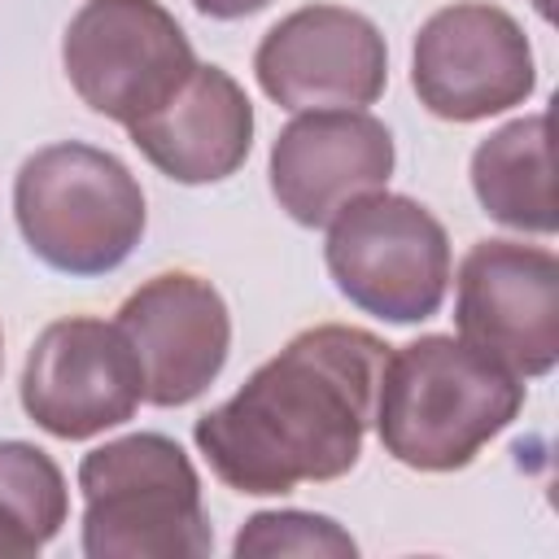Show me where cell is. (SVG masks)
<instances>
[{"label": "cell", "instance_id": "obj_17", "mask_svg": "<svg viewBox=\"0 0 559 559\" xmlns=\"http://www.w3.org/2000/svg\"><path fill=\"white\" fill-rule=\"evenodd\" d=\"M271 0H192L197 13L214 17V22H236V17H249V13H262Z\"/></svg>", "mask_w": 559, "mask_h": 559}, {"label": "cell", "instance_id": "obj_1", "mask_svg": "<svg viewBox=\"0 0 559 559\" xmlns=\"http://www.w3.org/2000/svg\"><path fill=\"white\" fill-rule=\"evenodd\" d=\"M389 345L349 323H314L192 424L210 472L249 498L341 480L367 441Z\"/></svg>", "mask_w": 559, "mask_h": 559}, {"label": "cell", "instance_id": "obj_9", "mask_svg": "<svg viewBox=\"0 0 559 559\" xmlns=\"http://www.w3.org/2000/svg\"><path fill=\"white\" fill-rule=\"evenodd\" d=\"M17 393L35 428L57 441H87L140 411L144 371L118 323L70 314L35 336Z\"/></svg>", "mask_w": 559, "mask_h": 559}, {"label": "cell", "instance_id": "obj_10", "mask_svg": "<svg viewBox=\"0 0 559 559\" xmlns=\"http://www.w3.org/2000/svg\"><path fill=\"white\" fill-rule=\"evenodd\" d=\"M258 87L288 114L367 109L384 96L389 48L371 17L345 4L284 13L253 52Z\"/></svg>", "mask_w": 559, "mask_h": 559}, {"label": "cell", "instance_id": "obj_13", "mask_svg": "<svg viewBox=\"0 0 559 559\" xmlns=\"http://www.w3.org/2000/svg\"><path fill=\"white\" fill-rule=\"evenodd\" d=\"M131 144L175 183L201 188L236 175L253 148V105L223 66H201L183 87L127 127Z\"/></svg>", "mask_w": 559, "mask_h": 559}, {"label": "cell", "instance_id": "obj_6", "mask_svg": "<svg viewBox=\"0 0 559 559\" xmlns=\"http://www.w3.org/2000/svg\"><path fill=\"white\" fill-rule=\"evenodd\" d=\"M61 66L92 114L131 127L183 87L197 52L157 0H87L61 35Z\"/></svg>", "mask_w": 559, "mask_h": 559}, {"label": "cell", "instance_id": "obj_8", "mask_svg": "<svg viewBox=\"0 0 559 559\" xmlns=\"http://www.w3.org/2000/svg\"><path fill=\"white\" fill-rule=\"evenodd\" d=\"M454 280L459 341L489 354L520 380L559 362V258L546 245L476 240Z\"/></svg>", "mask_w": 559, "mask_h": 559}, {"label": "cell", "instance_id": "obj_14", "mask_svg": "<svg viewBox=\"0 0 559 559\" xmlns=\"http://www.w3.org/2000/svg\"><path fill=\"white\" fill-rule=\"evenodd\" d=\"M472 192L493 223L528 236H555L550 118L524 114L489 131L472 153Z\"/></svg>", "mask_w": 559, "mask_h": 559}, {"label": "cell", "instance_id": "obj_16", "mask_svg": "<svg viewBox=\"0 0 559 559\" xmlns=\"http://www.w3.org/2000/svg\"><path fill=\"white\" fill-rule=\"evenodd\" d=\"M231 555L236 559H354L358 555V542L332 520V515H319V511H258L240 524L236 542H231Z\"/></svg>", "mask_w": 559, "mask_h": 559}, {"label": "cell", "instance_id": "obj_7", "mask_svg": "<svg viewBox=\"0 0 559 559\" xmlns=\"http://www.w3.org/2000/svg\"><path fill=\"white\" fill-rule=\"evenodd\" d=\"M411 87L441 122H480L524 105L537 87L524 26L485 0L437 9L411 48Z\"/></svg>", "mask_w": 559, "mask_h": 559}, {"label": "cell", "instance_id": "obj_18", "mask_svg": "<svg viewBox=\"0 0 559 559\" xmlns=\"http://www.w3.org/2000/svg\"><path fill=\"white\" fill-rule=\"evenodd\" d=\"M0 367H4V332H0Z\"/></svg>", "mask_w": 559, "mask_h": 559}, {"label": "cell", "instance_id": "obj_2", "mask_svg": "<svg viewBox=\"0 0 559 559\" xmlns=\"http://www.w3.org/2000/svg\"><path fill=\"white\" fill-rule=\"evenodd\" d=\"M524 411V380L459 336L389 345L376 384V432L411 472H459Z\"/></svg>", "mask_w": 559, "mask_h": 559}, {"label": "cell", "instance_id": "obj_3", "mask_svg": "<svg viewBox=\"0 0 559 559\" xmlns=\"http://www.w3.org/2000/svg\"><path fill=\"white\" fill-rule=\"evenodd\" d=\"M79 493L87 559H201L214 550L201 476L166 432H131L87 450Z\"/></svg>", "mask_w": 559, "mask_h": 559}, {"label": "cell", "instance_id": "obj_4", "mask_svg": "<svg viewBox=\"0 0 559 559\" xmlns=\"http://www.w3.org/2000/svg\"><path fill=\"white\" fill-rule=\"evenodd\" d=\"M13 218L44 266L87 280L131 258L148 214L140 179L114 153L61 140L17 166Z\"/></svg>", "mask_w": 559, "mask_h": 559}, {"label": "cell", "instance_id": "obj_11", "mask_svg": "<svg viewBox=\"0 0 559 559\" xmlns=\"http://www.w3.org/2000/svg\"><path fill=\"white\" fill-rule=\"evenodd\" d=\"M114 323L140 358L148 406H188L227 367V301L210 280L192 271H166L144 280L118 306Z\"/></svg>", "mask_w": 559, "mask_h": 559}, {"label": "cell", "instance_id": "obj_12", "mask_svg": "<svg viewBox=\"0 0 559 559\" xmlns=\"http://www.w3.org/2000/svg\"><path fill=\"white\" fill-rule=\"evenodd\" d=\"M397 148L367 109H306L271 144V192L301 227H328L349 201L380 192Z\"/></svg>", "mask_w": 559, "mask_h": 559}, {"label": "cell", "instance_id": "obj_15", "mask_svg": "<svg viewBox=\"0 0 559 559\" xmlns=\"http://www.w3.org/2000/svg\"><path fill=\"white\" fill-rule=\"evenodd\" d=\"M70 515L61 467L31 441H0V555H39Z\"/></svg>", "mask_w": 559, "mask_h": 559}, {"label": "cell", "instance_id": "obj_5", "mask_svg": "<svg viewBox=\"0 0 559 559\" xmlns=\"http://www.w3.org/2000/svg\"><path fill=\"white\" fill-rule=\"evenodd\" d=\"M336 293L384 323L411 328L450 293V236L441 218L402 192H367L328 223L323 245Z\"/></svg>", "mask_w": 559, "mask_h": 559}]
</instances>
